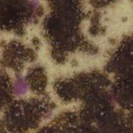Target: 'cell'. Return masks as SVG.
<instances>
[{"label": "cell", "mask_w": 133, "mask_h": 133, "mask_svg": "<svg viewBox=\"0 0 133 133\" xmlns=\"http://www.w3.org/2000/svg\"><path fill=\"white\" fill-rule=\"evenodd\" d=\"M31 3L34 7H37L40 5V0H31Z\"/></svg>", "instance_id": "obj_2"}, {"label": "cell", "mask_w": 133, "mask_h": 133, "mask_svg": "<svg viewBox=\"0 0 133 133\" xmlns=\"http://www.w3.org/2000/svg\"><path fill=\"white\" fill-rule=\"evenodd\" d=\"M26 90V85L23 80H19L16 82V93H24Z\"/></svg>", "instance_id": "obj_1"}]
</instances>
